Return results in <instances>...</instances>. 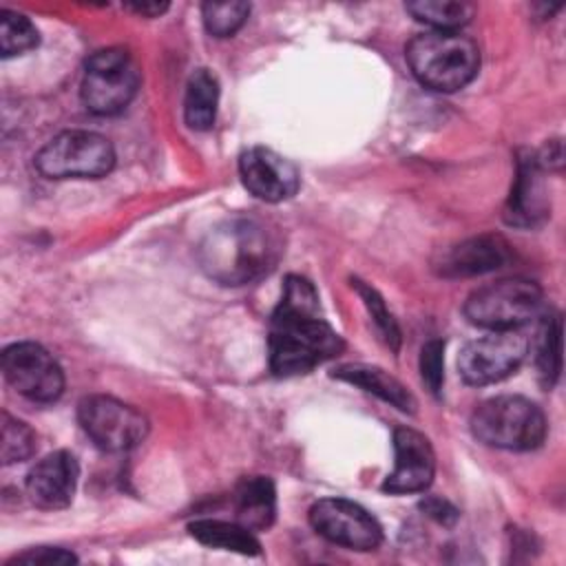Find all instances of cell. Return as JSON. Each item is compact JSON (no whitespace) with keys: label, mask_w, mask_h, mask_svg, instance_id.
I'll use <instances>...</instances> for the list:
<instances>
[{"label":"cell","mask_w":566,"mask_h":566,"mask_svg":"<svg viewBox=\"0 0 566 566\" xmlns=\"http://www.w3.org/2000/svg\"><path fill=\"white\" fill-rule=\"evenodd\" d=\"M270 369L276 376L307 374L340 354L343 338L323 318L316 287L290 274L270 323Z\"/></svg>","instance_id":"1"},{"label":"cell","mask_w":566,"mask_h":566,"mask_svg":"<svg viewBox=\"0 0 566 566\" xmlns=\"http://www.w3.org/2000/svg\"><path fill=\"white\" fill-rule=\"evenodd\" d=\"M279 245L256 219L230 217L217 223L199 245L201 270L221 285H245L268 274Z\"/></svg>","instance_id":"2"},{"label":"cell","mask_w":566,"mask_h":566,"mask_svg":"<svg viewBox=\"0 0 566 566\" xmlns=\"http://www.w3.org/2000/svg\"><path fill=\"white\" fill-rule=\"evenodd\" d=\"M413 77L438 93L464 88L480 69L478 44L460 31H427L416 35L407 49Z\"/></svg>","instance_id":"3"},{"label":"cell","mask_w":566,"mask_h":566,"mask_svg":"<svg viewBox=\"0 0 566 566\" xmlns=\"http://www.w3.org/2000/svg\"><path fill=\"white\" fill-rule=\"evenodd\" d=\"M473 436L495 449L531 451L546 438L544 411L524 396H493L471 416Z\"/></svg>","instance_id":"4"},{"label":"cell","mask_w":566,"mask_h":566,"mask_svg":"<svg viewBox=\"0 0 566 566\" xmlns=\"http://www.w3.org/2000/svg\"><path fill=\"white\" fill-rule=\"evenodd\" d=\"M142 71L124 46L95 51L84 66L80 95L93 115L111 117L122 113L137 95Z\"/></svg>","instance_id":"5"},{"label":"cell","mask_w":566,"mask_h":566,"mask_svg":"<svg viewBox=\"0 0 566 566\" xmlns=\"http://www.w3.org/2000/svg\"><path fill=\"white\" fill-rule=\"evenodd\" d=\"M542 310V290L528 279H502L478 287L464 303L471 325L489 332L520 329Z\"/></svg>","instance_id":"6"},{"label":"cell","mask_w":566,"mask_h":566,"mask_svg":"<svg viewBox=\"0 0 566 566\" xmlns=\"http://www.w3.org/2000/svg\"><path fill=\"white\" fill-rule=\"evenodd\" d=\"M35 166L49 179H99L115 166V150L99 133L64 130L42 146Z\"/></svg>","instance_id":"7"},{"label":"cell","mask_w":566,"mask_h":566,"mask_svg":"<svg viewBox=\"0 0 566 566\" xmlns=\"http://www.w3.org/2000/svg\"><path fill=\"white\" fill-rule=\"evenodd\" d=\"M77 420L84 433L102 451L122 453L144 442L148 420L135 407L113 396H86L77 405Z\"/></svg>","instance_id":"8"},{"label":"cell","mask_w":566,"mask_h":566,"mask_svg":"<svg viewBox=\"0 0 566 566\" xmlns=\"http://www.w3.org/2000/svg\"><path fill=\"white\" fill-rule=\"evenodd\" d=\"M528 340L517 329H497L469 340L458 356L460 376L469 385H491L511 376L526 358Z\"/></svg>","instance_id":"9"},{"label":"cell","mask_w":566,"mask_h":566,"mask_svg":"<svg viewBox=\"0 0 566 566\" xmlns=\"http://www.w3.org/2000/svg\"><path fill=\"white\" fill-rule=\"evenodd\" d=\"M2 371L7 382L33 402H53L64 391L60 363L31 340L13 343L2 352Z\"/></svg>","instance_id":"10"},{"label":"cell","mask_w":566,"mask_h":566,"mask_svg":"<svg viewBox=\"0 0 566 566\" xmlns=\"http://www.w3.org/2000/svg\"><path fill=\"white\" fill-rule=\"evenodd\" d=\"M310 524L327 542L352 551H374L382 542V528L376 517L345 497H323L314 502Z\"/></svg>","instance_id":"11"},{"label":"cell","mask_w":566,"mask_h":566,"mask_svg":"<svg viewBox=\"0 0 566 566\" xmlns=\"http://www.w3.org/2000/svg\"><path fill=\"white\" fill-rule=\"evenodd\" d=\"M239 175L243 186L263 201L279 203L296 195L301 177L292 161L281 157L279 153L252 146L239 157Z\"/></svg>","instance_id":"12"},{"label":"cell","mask_w":566,"mask_h":566,"mask_svg":"<svg viewBox=\"0 0 566 566\" xmlns=\"http://www.w3.org/2000/svg\"><path fill=\"white\" fill-rule=\"evenodd\" d=\"M394 471L385 478L382 491L391 495L424 491L436 473V455L431 442L416 429L398 427L394 431Z\"/></svg>","instance_id":"13"},{"label":"cell","mask_w":566,"mask_h":566,"mask_svg":"<svg viewBox=\"0 0 566 566\" xmlns=\"http://www.w3.org/2000/svg\"><path fill=\"white\" fill-rule=\"evenodd\" d=\"M80 478V464L69 451L44 455L27 475V495L38 509L57 511L71 504Z\"/></svg>","instance_id":"14"},{"label":"cell","mask_w":566,"mask_h":566,"mask_svg":"<svg viewBox=\"0 0 566 566\" xmlns=\"http://www.w3.org/2000/svg\"><path fill=\"white\" fill-rule=\"evenodd\" d=\"M544 166L533 153L520 157L515 184L506 203V221L520 228H533L548 214V192L542 177Z\"/></svg>","instance_id":"15"},{"label":"cell","mask_w":566,"mask_h":566,"mask_svg":"<svg viewBox=\"0 0 566 566\" xmlns=\"http://www.w3.org/2000/svg\"><path fill=\"white\" fill-rule=\"evenodd\" d=\"M509 259V243L500 234H480L451 245L436 268L442 276H478L502 268Z\"/></svg>","instance_id":"16"},{"label":"cell","mask_w":566,"mask_h":566,"mask_svg":"<svg viewBox=\"0 0 566 566\" xmlns=\"http://www.w3.org/2000/svg\"><path fill=\"white\" fill-rule=\"evenodd\" d=\"M237 522L250 531H265L276 515V489L265 475H248L234 489Z\"/></svg>","instance_id":"17"},{"label":"cell","mask_w":566,"mask_h":566,"mask_svg":"<svg viewBox=\"0 0 566 566\" xmlns=\"http://www.w3.org/2000/svg\"><path fill=\"white\" fill-rule=\"evenodd\" d=\"M334 378L345 380L349 385H356L374 396H378L380 400L394 405L400 411H416V400L413 396L407 391V387L389 376L387 371H382L380 367H371V365H343L334 371Z\"/></svg>","instance_id":"18"},{"label":"cell","mask_w":566,"mask_h":566,"mask_svg":"<svg viewBox=\"0 0 566 566\" xmlns=\"http://www.w3.org/2000/svg\"><path fill=\"white\" fill-rule=\"evenodd\" d=\"M219 104V84L208 69H197L186 86L184 117L192 130H208L214 124Z\"/></svg>","instance_id":"19"},{"label":"cell","mask_w":566,"mask_h":566,"mask_svg":"<svg viewBox=\"0 0 566 566\" xmlns=\"http://www.w3.org/2000/svg\"><path fill=\"white\" fill-rule=\"evenodd\" d=\"M188 528H190V535L206 546L234 551L241 555H259L261 553V544L254 537V531L245 528L239 522L195 520Z\"/></svg>","instance_id":"20"},{"label":"cell","mask_w":566,"mask_h":566,"mask_svg":"<svg viewBox=\"0 0 566 566\" xmlns=\"http://www.w3.org/2000/svg\"><path fill=\"white\" fill-rule=\"evenodd\" d=\"M418 22L431 31H458L473 18V4L460 0H416L405 7Z\"/></svg>","instance_id":"21"},{"label":"cell","mask_w":566,"mask_h":566,"mask_svg":"<svg viewBox=\"0 0 566 566\" xmlns=\"http://www.w3.org/2000/svg\"><path fill=\"white\" fill-rule=\"evenodd\" d=\"M535 365L539 380L553 387L562 369V321L559 314H546L542 318L537 343H535Z\"/></svg>","instance_id":"22"},{"label":"cell","mask_w":566,"mask_h":566,"mask_svg":"<svg viewBox=\"0 0 566 566\" xmlns=\"http://www.w3.org/2000/svg\"><path fill=\"white\" fill-rule=\"evenodd\" d=\"M38 40H40L38 29L27 15H22L18 11H9V9L0 11V53H2V57L22 55V53L35 49Z\"/></svg>","instance_id":"23"},{"label":"cell","mask_w":566,"mask_h":566,"mask_svg":"<svg viewBox=\"0 0 566 566\" xmlns=\"http://www.w3.org/2000/svg\"><path fill=\"white\" fill-rule=\"evenodd\" d=\"M35 433L33 429L2 411V424H0V460L2 464H15L22 460H29L35 451Z\"/></svg>","instance_id":"24"},{"label":"cell","mask_w":566,"mask_h":566,"mask_svg":"<svg viewBox=\"0 0 566 566\" xmlns=\"http://www.w3.org/2000/svg\"><path fill=\"white\" fill-rule=\"evenodd\" d=\"M250 4L241 0H228V2H206L201 7L203 24L210 35L214 38H228L241 29V24L248 20Z\"/></svg>","instance_id":"25"},{"label":"cell","mask_w":566,"mask_h":566,"mask_svg":"<svg viewBox=\"0 0 566 566\" xmlns=\"http://www.w3.org/2000/svg\"><path fill=\"white\" fill-rule=\"evenodd\" d=\"M356 290H358V294H360V298H363V303H365L369 316L374 318V325H376V329L380 332L382 340L396 352L398 345H400V329H398V325H396L391 312L387 310L382 296H380L374 287L365 285L363 281H356Z\"/></svg>","instance_id":"26"},{"label":"cell","mask_w":566,"mask_h":566,"mask_svg":"<svg viewBox=\"0 0 566 566\" xmlns=\"http://www.w3.org/2000/svg\"><path fill=\"white\" fill-rule=\"evenodd\" d=\"M420 376L427 389L438 396L444 382V343L429 340L420 352Z\"/></svg>","instance_id":"27"},{"label":"cell","mask_w":566,"mask_h":566,"mask_svg":"<svg viewBox=\"0 0 566 566\" xmlns=\"http://www.w3.org/2000/svg\"><path fill=\"white\" fill-rule=\"evenodd\" d=\"M77 557L71 551L64 548H51V546H38V548H29L15 557L9 559L11 564H24V566H62V564H75Z\"/></svg>","instance_id":"28"},{"label":"cell","mask_w":566,"mask_h":566,"mask_svg":"<svg viewBox=\"0 0 566 566\" xmlns=\"http://www.w3.org/2000/svg\"><path fill=\"white\" fill-rule=\"evenodd\" d=\"M420 509L429 517H433L438 524H444V526H451L458 520V511L442 497H427L420 502Z\"/></svg>","instance_id":"29"},{"label":"cell","mask_w":566,"mask_h":566,"mask_svg":"<svg viewBox=\"0 0 566 566\" xmlns=\"http://www.w3.org/2000/svg\"><path fill=\"white\" fill-rule=\"evenodd\" d=\"M128 9L139 15H146V18H155V15L164 13L168 9V4L166 2H135V4H128Z\"/></svg>","instance_id":"30"}]
</instances>
